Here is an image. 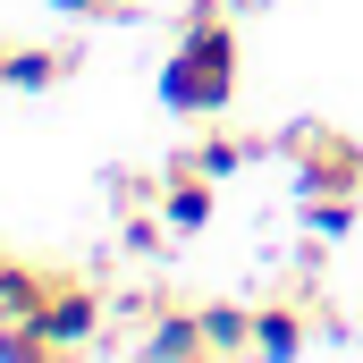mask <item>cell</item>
<instances>
[{"label":"cell","instance_id":"obj_1","mask_svg":"<svg viewBox=\"0 0 363 363\" xmlns=\"http://www.w3.org/2000/svg\"><path fill=\"white\" fill-rule=\"evenodd\" d=\"M245 85V51H237V0H186L161 51V101L178 118H220Z\"/></svg>","mask_w":363,"mask_h":363},{"label":"cell","instance_id":"obj_2","mask_svg":"<svg viewBox=\"0 0 363 363\" xmlns=\"http://www.w3.org/2000/svg\"><path fill=\"white\" fill-rule=\"evenodd\" d=\"M271 152L296 169V203H304V194H363V144L347 135V127H330V118L279 127Z\"/></svg>","mask_w":363,"mask_h":363},{"label":"cell","instance_id":"obj_3","mask_svg":"<svg viewBox=\"0 0 363 363\" xmlns=\"http://www.w3.org/2000/svg\"><path fill=\"white\" fill-rule=\"evenodd\" d=\"M220 186L228 178H211L194 152H178V161L161 169V220H169V237H203V228L220 220Z\"/></svg>","mask_w":363,"mask_h":363},{"label":"cell","instance_id":"obj_4","mask_svg":"<svg viewBox=\"0 0 363 363\" xmlns=\"http://www.w3.org/2000/svg\"><path fill=\"white\" fill-rule=\"evenodd\" d=\"M135 347L144 355H161V363H194V355H211V330H203V304H169V296H144L135 304Z\"/></svg>","mask_w":363,"mask_h":363},{"label":"cell","instance_id":"obj_5","mask_svg":"<svg viewBox=\"0 0 363 363\" xmlns=\"http://www.w3.org/2000/svg\"><path fill=\"white\" fill-rule=\"evenodd\" d=\"M321 338V304L304 296V287H287L271 304H254V355H304Z\"/></svg>","mask_w":363,"mask_h":363},{"label":"cell","instance_id":"obj_6","mask_svg":"<svg viewBox=\"0 0 363 363\" xmlns=\"http://www.w3.org/2000/svg\"><path fill=\"white\" fill-rule=\"evenodd\" d=\"M51 287H60L51 262H26V254L0 245V330H9V321H34V313L51 304Z\"/></svg>","mask_w":363,"mask_h":363},{"label":"cell","instance_id":"obj_7","mask_svg":"<svg viewBox=\"0 0 363 363\" xmlns=\"http://www.w3.org/2000/svg\"><path fill=\"white\" fill-rule=\"evenodd\" d=\"M77 77V43H9V93H51Z\"/></svg>","mask_w":363,"mask_h":363},{"label":"cell","instance_id":"obj_8","mask_svg":"<svg viewBox=\"0 0 363 363\" xmlns=\"http://www.w3.org/2000/svg\"><path fill=\"white\" fill-rule=\"evenodd\" d=\"M271 152V135H245V127H228V118H203V135H194V161L211 169V178H237V169H254Z\"/></svg>","mask_w":363,"mask_h":363},{"label":"cell","instance_id":"obj_9","mask_svg":"<svg viewBox=\"0 0 363 363\" xmlns=\"http://www.w3.org/2000/svg\"><path fill=\"white\" fill-rule=\"evenodd\" d=\"M211 355H254V304H203Z\"/></svg>","mask_w":363,"mask_h":363},{"label":"cell","instance_id":"obj_10","mask_svg":"<svg viewBox=\"0 0 363 363\" xmlns=\"http://www.w3.org/2000/svg\"><path fill=\"white\" fill-rule=\"evenodd\" d=\"M355 220H363V194H304V228H313V237H330V245H338Z\"/></svg>","mask_w":363,"mask_h":363},{"label":"cell","instance_id":"obj_11","mask_svg":"<svg viewBox=\"0 0 363 363\" xmlns=\"http://www.w3.org/2000/svg\"><path fill=\"white\" fill-rule=\"evenodd\" d=\"M60 9H68L77 26H127V17H135L144 0H60Z\"/></svg>","mask_w":363,"mask_h":363},{"label":"cell","instance_id":"obj_12","mask_svg":"<svg viewBox=\"0 0 363 363\" xmlns=\"http://www.w3.org/2000/svg\"><path fill=\"white\" fill-rule=\"evenodd\" d=\"M0 93H9V43H0Z\"/></svg>","mask_w":363,"mask_h":363}]
</instances>
